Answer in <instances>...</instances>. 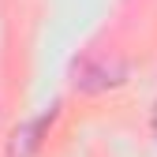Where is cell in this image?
I'll return each instance as SVG.
<instances>
[{
	"instance_id": "obj_1",
	"label": "cell",
	"mask_w": 157,
	"mask_h": 157,
	"mask_svg": "<svg viewBox=\"0 0 157 157\" xmlns=\"http://www.w3.org/2000/svg\"><path fill=\"white\" fill-rule=\"evenodd\" d=\"M127 78L124 64H109V60H82L75 67V86L82 94H101V90H112Z\"/></svg>"
},
{
	"instance_id": "obj_2",
	"label": "cell",
	"mask_w": 157,
	"mask_h": 157,
	"mask_svg": "<svg viewBox=\"0 0 157 157\" xmlns=\"http://www.w3.org/2000/svg\"><path fill=\"white\" fill-rule=\"evenodd\" d=\"M52 120H56V105L49 112H41V116H34L26 127H19L15 139H11V157H30L37 146H41V135L52 127Z\"/></svg>"
},
{
	"instance_id": "obj_3",
	"label": "cell",
	"mask_w": 157,
	"mask_h": 157,
	"mask_svg": "<svg viewBox=\"0 0 157 157\" xmlns=\"http://www.w3.org/2000/svg\"><path fill=\"white\" fill-rule=\"evenodd\" d=\"M153 135H157V105H153Z\"/></svg>"
}]
</instances>
